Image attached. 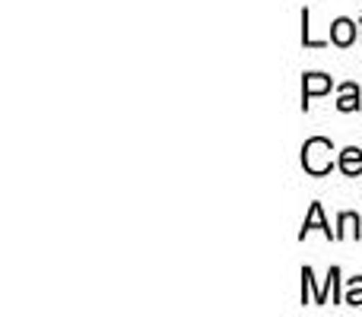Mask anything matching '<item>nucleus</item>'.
Returning a JSON list of instances; mask_svg holds the SVG:
<instances>
[{
  "label": "nucleus",
  "instance_id": "9d476101",
  "mask_svg": "<svg viewBox=\"0 0 362 317\" xmlns=\"http://www.w3.org/2000/svg\"><path fill=\"white\" fill-rule=\"evenodd\" d=\"M359 44H362V13H359Z\"/></svg>",
  "mask_w": 362,
  "mask_h": 317
},
{
  "label": "nucleus",
  "instance_id": "423d86ee",
  "mask_svg": "<svg viewBox=\"0 0 362 317\" xmlns=\"http://www.w3.org/2000/svg\"><path fill=\"white\" fill-rule=\"evenodd\" d=\"M337 168L346 174V178H359L362 174V150L359 146H346V150L337 152Z\"/></svg>",
  "mask_w": 362,
  "mask_h": 317
},
{
  "label": "nucleus",
  "instance_id": "7ed1b4c3",
  "mask_svg": "<svg viewBox=\"0 0 362 317\" xmlns=\"http://www.w3.org/2000/svg\"><path fill=\"white\" fill-rule=\"evenodd\" d=\"M325 232V238H331V241H337V229H331V222L325 219V206L315 200L312 206H308V213H305V222H302V232H299V238L305 241V235L308 232Z\"/></svg>",
  "mask_w": 362,
  "mask_h": 317
},
{
  "label": "nucleus",
  "instance_id": "f03ea898",
  "mask_svg": "<svg viewBox=\"0 0 362 317\" xmlns=\"http://www.w3.org/2000/svg\"><path fill=\"white\" fill-rule=\"evenodd\" d=\"M334 86V80L327 73H305L302 76V112H308V105H312L315 95H327Z\"/></svg>",
  "mask_w": 362,
  "mask_h": 317
},
{
  "label": "nucleus",
  "instance_id": "20e7f679",
  "mask_svg": "<svg viewBox=\"0 0 362 317\" xmlns=\"http://www.w3.org/2000/svg\"><path fill=\"white\" fill-rule=\"evenodd\" d=\"M359 108H362L359 83H353V80L340 83V86H337V112L340 114H353V112H359Z\"/></svg>",
  "mask_w": 362,
  "mask_h": 317
},
{
  "label": "nucleus",
  "instance_id": "0eeeda50",
  "mask_svg": "<svg viewBox=\"0 0 362 317\" xmlns=\"http://www.w3.org/2000/svg\"><path fill=\"white\" fill-rule=\"evenodd\" d=\"M344 238H362V216L359 213H340L337 216V241H344Z\"/></svg>",
  "mask_w": 362,
  "mask_h": 317
},
{
  "label": "nucleus",
  "instance_id": "f257e3e1",
  "mask_svg": "<svg viewBox=\"0 0 362 317\" xmlns=\"http://www.w3.org/2000/svg\"><path fill=\"white\" fill-rule=\"evenodd\" d=\"M337 146L331 143L327 137H308L302 143V168H305L312 178H325L337 168V159H334Z\"/></svg>",
  "mask_w": 362,
  "mask_h": 317
},
{
  "label": "nucleus",
  "instance_id": "1a4fd4ad",
  "mask_svg": "<svg viewBox=\"0 0 362 317\" xmlns=\"http://www.w3.org/2000/svg\"><path fill=\"white\" fill-rule=\"evenodd\" d=\"M344 305H350V308H362V276H353V280H346V289H344Z\"/></svg>",
  "mask_w": 362,
  "mask_h": 317
},
{
  "label": "nucleus",
  "instance_id": "6e6552de",
  "mask_svg": "<svg viewBox=\"0 0 362 317\" xmlns=\"http://www.w3.org/2000/svg\"><path fill=\"white\" fill-rule=\"evenodd\" d=\"M302 44H305V48H327V44H331V38H315L312 35V10H302Z\"/></svg>",
  "mask_w": 362,
  "mask_h": 317
},
{
  "label": "nucleus",
  "instance_id": "39448f33",
  "mask_svg": "<svg viewBox=\"0 0 362 317\" xmlns=\"http://www.w3.org/2000/svg\"><path fill=\"white\" fill-rule=\"evenodd\" d=\"M356 32H359V25L353 23L350 16H337L331 23V44H337V48H350V44H356Z\"/></svg>",
  "mask_w": 362,
  "mask_h": 317
}]
</instances>
